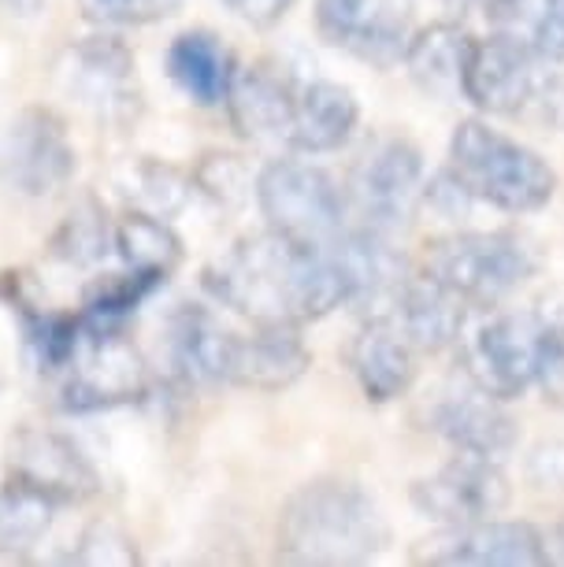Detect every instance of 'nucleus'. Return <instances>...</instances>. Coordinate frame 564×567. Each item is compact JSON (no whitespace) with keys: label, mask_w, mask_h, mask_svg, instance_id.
I'll list each match as a JSON object with an SVG mask.
<instances>
[{"label":"nucleus","mask_w":564,"mask_h":567,"mask_svg":"<svg viewBox=\"0 0 564 567\" xmlns=\"http://www.w3.org/2000/svg\"><path fill=\"white\" fill-rule=\"evenodd\" d=\"M0 301L8 305V312L19 319V330H23L27 349L34 352L41 371H60L71 368L74 357H79V346L86 338V327H82V316H68V312H45L34 297H30L23 275L8 271L0 275Z\"/></svg>","instance_id":"23"},{"label":"nucleus","mask_w":564,"mask_h":567,"mask_svg":"<svg viewBox=\"0 0 564 567\" xmlns=\"http://www.w3.org/2000/svg\"><path fill=\"white\" fill-rule=\"evenodd\" d=\"M60 505L16 478L0 486V556H23L45 538Z\"/></svg>","instance_id":"27"},{"label":"nucleus","mask_w":564,"mask_h":567,"mask_svg":"<svg viewBox=\"0 0 564 567\" xmlns=\"http://www.w3.org/2000/svg\"><path fill=\"white\" fill-rule=\"evenodd\" d=\"M357 123H360V104L353 97V90L327 79H312L297 85L283 142L297 148V153L324 156L342 148L353 137Z\"/></svg>","instance_id":"19"},{"label":"nucleus","mask_w":564,"mask_h":567,"mask_svg":"<svg viewBox=\"0 0 564 567\" xmlns=\"http://www.w3.org/2000/svg\"><path fill=\"white\" fill-rule=\"evenodd\" d=\"M376 316H387L417 352H442L464 334L468 301H461L431 271H409Z\"/></svg>","instance_id":"14"},{"label":"nucleus","mask_w":564,"mask_h":567,"mask_svg":"<svg viewBox=\"0 0 564 567\" xmlns=\"http://www.w3.org/2000/svg\"><path fill=\"white\" fill-rule=\"evenodd\" d=\"M112 223H109V212H104L98 200H82L74 205L57 230L49 238V256L60 264H71V267H93L109 256L115 245H112Z\"/></svg>","instance_id":"28"},{"label":"nucleus","mask_w":564,"mask_h":567,"mask_svg":"<svg viewBox=\"0 0 564 567\" xmlns=\"http://www.w3.org/2000/svg\"><path fill=\"white\" fill-rule=\"evenodd\" d=\"M550 68V60L516 38L494 34L475 41L464 71V101L486 115L553 123L557 112H564V85Z\"/></svg>","instance_id":"4"},{"label":"nucleus","mask_w":564,"mask_h":567,"mask_svg":"<svg viewBox=\"0 0 564 567\" xmlns=\"http://www.w3.org/2000/svg\"><path fill=\"white\" fill-rule=\"evenodd\" d=\"M41 4H45V0H0V8L19 19H34L41 12Z\"/></svg>","instance_id":"38"},{"label":"nucleus","mask_w":564,"mask_h":567,"mask_svg":"<svg viewBox=\"0 0 564 567\" xmlns=\"http://www.w3.org/2000/svg\"><path fill=\"white\" fill-rule=\"evenodd\" d=\"M431 431L445 437L457 453H475L498 460L516 445V420L502 409V401L475 386V393H457L434 404Z\"/></svg>","instance_id":"21"},{"label":"nucleus","mask_w":564,"mask_h":567,"mask_svg":"<svg viewBox=\"0 0 564 567\" xmlns=\"http://www.w3.org/2000/svg\"><path fill=\"white\" fill-rule=\"evenodd\" d=\"M79 68L93 82V97L101 104H126V85L134 74V56L120 38H90L79 45Z\"/></svg>","instance_id":"30"},{"label":"nucleus","mask_w":564,"mask_h":567,"mask_svg":"<svg viewBox=\"0 0 564 567\" xmlns=\"http://www.w3.org/2000/svg\"><path fill=\"white\" fill-rule=\"evenodd\" d=\"M148 393L145 368L137 352L115 334L93 338V357L82 371H74L60 390V409L71 415L109 412L120 404L142 401Z\"/></svg>","instance_id":"15"},{"label":"nucleus","mask_w":564,"mask_h":567,"mask_svg":"<svg viewBox=\"0 0 564 567\" xmlns=\"http://www.w3.org/2000/svg\"><path fill=\"white\" fill-rule=\"evenodd\" d=\"M186 0H79V12L101 27H148L175 16Z\"/></svg>","instance_id":"32"},{"label":"nucleus","mask_w":564,"mask_h":567,"mask_svg":"<svg viewBox=\"0 0 564 567\" xmlns=\"http://www.w3.org/2000/svg\"><path fill=\"white\" fill-rule=\"evenodd\" d=\"M223 4H227L242 23L268 30L279 23V19H286V12H290L297 0H223Z\"/></svg>","instance_id":"36"},{"label":"nucleus","mask_w":564,"mask_h":567,"mask_svg":"<svg viewBox=\"0 0 564 567\" xmlns=\"http://www.w3.org/2000/svg\"><path fill=\"white\" fill-rule=\"evenodd\" d=\"M164 68L178 90L194 104H201V109H216V104L227 101L230 82L238 74L234 52L216 34H208V30H186V34H178L172 41V49H167Z\"/></svg>","instance_id":"24"},{"label":"nucleus","mask_w":564,"mask_h":567,"mask_svg":"<svg viewBox=\"0 0 564 567\" xmlns=\"http://www.w3.org/2000/svg\"><path fill=\"white\" fill-rule=\"evenodd\" d=\"M428 271L461 301L494 308L539 271V249L513 230L450 234L428 245Z\"/></svg>","instance_id":"5"},{"label":"nucleus","mask_w":564,"mask_h":567,"mask_svg":"<svg viewBox=\"0 0 564 567\" xmlns=\"http://www.w3.org/2000/svg\"><path fill=\"white\" fill-rule=\"evenodd\" d=\"M494 34L524 41L542 60H564V0H483Z\"/></svg>","instance_id":"26"},{"label":"nucleus","mask_w":564,"mask_h":567,"mask_svg":"<svg viewBox=\"0 0 564 567\" xmlns=\"http://www.w3.org/2000/svg\"><path fill=\"white\" fill-rule=\"evenodd\" d=\"M390 542L387 516L349 478H316L279 512L275 556L283 564H365Z\"/></svg>","instance_id":"2"},{"label":"nucleus","mask_w":564,"mask_h":567,"mask_svg":"<svg viewBox=\"0 0 564 567\" xmlns=\"http://www.w3.org/2000/svg\"><path fill=\"white\" fill-rule=\"evenodd\" d=\"M268 230L305 245H331L346 230L349 200L324 167L305 159H271L253 186Z\"/></svg>","instance_id":"6"},{"label":"nucleus","mask_w":564,"mask_h":567,"mask_svg":"<svg viewBox=\"0 0 564 567\" xmlns=\"http://www.w3.org/2000/svg\"><path fill=\"white\" fill-rule=\"evenodd\" d=\"M112 245L126 267H160V271H172L183 260L178 234L164 219L148 216V212H131L126 219H120V227L112 234Z\"/></svg>","instance_id":"29"},{"label":"nucleus","mask_w":564,"mask_h":567,"mask_svg":"<svg viewBox=\"0 0 564 567\" xmlns=\"http://www.w3.org/2000/svg\"><path fill=\"white\" fill-rule=\"evenodd\" d=\"M420 564H464V567H539L550 564V542L539 527L520 519H479L464 527H445L439 538L423 542L417 553Z\"/></svg>","instance_id":"13"},{"label":"nucleus","mask_w":564,"mask_h":567,"mask_svg":"<svg viewBox=\"0 0 564 567\" xmlns=\"http://www.w3.org/2000/svg\"><path fill=\"white\" fill-rule=\"evenodd\" d=\"M194 186L208 200H216L219 208H238L253 197L257 178L249 175V167L242 164V156L208 153V156H201V164L194 167Z\"/></svg>","instance_id":"31"},{"label":"nucleus","mask_w":564,"mask_h":567,"mask_svg":"<svg viewBox=\"0 0 564 567\" xmlns=\"http://www.w3.org/2000/svg\"><path fill=\"white\" fill-rule=\"evenodd\" d=\"M423 200H428L434 212H442L445 219H461V216H468V208L475 205V197L468 194L464 182L457 178L450 167L439 171V175L423 186Z\"/></svg>","instance_id":"33"},{"label":"nucleus","mask_w":564,"mask_h":567,"mask_svg":"<svg viewBox=\"0 0 564 567\" xmlns=\"http://www.w3.org/2000/svg\"><path fill=\"white\" fill-rule=\"evenodd\" d=\"M349 371L360 382L371 404H387L401 398L417 379V349L390 323L387 316H371L349 341Z\"/></svg>","instance_id":"18"},{"label":"nucleus","mask_w":564,"mask_h":567,"mask_svg":"<svg viewBox=\"0 0 564 567\" xmlns=\"http://www.w3.org/2000/svg\"><path fill=\"white\" fill-rule=\"evenodd\" d=\"M472 49L475 38L468 30L453 23H434L409 38L401 63H406L409 79L420 93H428L431 101L453 104L464 101V71L468 60H472Z\"/></svg>","instance_id":"22"},{"label":"nucleus","mask_w":564,"mask_h":567,"mask_svg":"<svg viewBox=\"0 0 564 567\" xmlns=\"http://www.w3.org/2000/svg\"><path fill=\"white\" fill-rule=\"evenodd\" d=\"M409 497L420 516L442 523V527H464V523L498 516L509 505L513 489H509L505 471L491 456L461 453L442 471L417 478Z\"/></svg>","instance_id":"12"},{"label":"nucleus","mask_w":564,"mask_h":567,"mask_svg":"<svg viewBox=\"0 0 564 567\" xmlns=\"http://www.w3.org/2000/svg\"><path fill=\"white\" fill-rule=\"evenodd\" d=\"M535 386L546 393V404H553V409H564V334H561V330H553L546 349H542Z\"/></svg>","instance_id":"34"},{"label":"nucleus","mask_w":564,"mask_h":567,"mask_svg":"<svg viewBox=\"0 0 564 567\" xmlns=\"http://www.w3.org/2000/svg\"><path fill=\"white\" fill-rule=\"evenodd\" d=\"M167 360L172 371L189 386H208V382H227V363L234 330L219 323L208 308L201 305H175L167 316Z\"/></svg>","instance_id":"20"},{"label":"nucleus","mask_w":564,"mask_h":567,"mask_svg":"<svg viewBox=\"0 0 564 567\" xmlns=\"http://www.w3.org/2000/svg\"><path fill=\"white\" fill-rule=\"evenodd\" d=\"M450 171L475 200L513 216L546 208L557 194V175L546 159L483 120H464L453 131Z\"/></svg>","instance_id":"3"},{"label":"nucleus","mask_w":564,"mask_h":567,"mask_svg":"<svg viewBox=\"0 0 564 567\" xmlns=\"http://www.w3.org/2000/svg\"><path fill=\"white\" fill-rule=\"evenodd\" d=\"M535 316H539L550 330H561V334H564V286H553L550 293H542V297H539Z\"/></svg>","instance_id":"37"},{"label":"nucleus","mask_w":564,"mask_h":567,"mask_svg":"<svg viewBox=\"0 0 564 567\" xmlns=\"http://www.w3.org/2000/svg\"><path fill=\"white\" fill-rule=\"evenodd\" d=\"M167 282V271L160 267H131L123 275H109L93 282L82 301V327L90 338H109L126 316H134L160 286Z\"/></svg>","instance_id":"25"},{"label":"nucleus","mask_w":564,"mask_h":567,"mask_svg":"<svg viewBox=\"0 0 564 567\" xmlns=\"http://www.w3.org/2000/svg\"><path fill=\"white\" fill-rule=\"evenodd\" d=\"M316 30L331 49L390 71L412 38V0H316Z\"/></svg>","instance_id":"10"},{"label":"nucleus","mask_w":564,"mask_h":567,"mask_svg":"<svg viewBox=\"0 0 564 567\" xmlns=\"http://www.w3.org/2000/svg\"><path fill=\"white\" fill-rule=\"evenodd\" d=\"M297 82L283 63L257 60L253 68H238L227 93V115L230 126L249 142H264V137H283L286 123H290V109L297 97Z\"/></svg>","instance_id":"17"},{"label":"nucleus","mask_w":564,"mask_h":567,"mask_svg":"<svg viewBox=\"0 0 564 567\" xmlns=\"http://www.w3.org/2000/svg\"><path fill=\"white\" fill-rule=\"evenodd\" d=\"M553 330L535 312H494L468 338V374L483 393L513 401L535 386L539 360Z\"/></svg>","instance_id":"8"},{"label":"nucleus","mask_w":564,"mask_h":567,"mask_svg":"<svg viewBox=\"0 0 564 567\" xmlns=\"http://www.w3.org/2000/svg\"><path fill=\"white\" fill-rule=\"evenodd\" d=\"M308 352L297 323H253V334H234L227 382L242 390H286L308 371Z\"/></svg>","instance_id":"16"},{"label":"nucleus","mask_w":564,"mask_h":567,"mask_svg":"<svg viewBox=\"0 0 564 567\" xmlns=\"http://www.w3.org/2000/svg\"><path fill=\"white\" fill-rule=\"evenodd\" d=\"M201 286L253 323H312L353 301V278L331 245H305L275 230L234 241Z\"/></svg>","instance_id":"1"},{"label":"nucleus","mask_w":564,"mask_h":567,"mask_svg":"<svg viewBox=\"0 0 564 567\" xmlns=\"http://www.w3.org/2000/svg\"><path fill=\"white\" fill-rule=\"evenodd\" d=\"M368 230H406L423 200V156L406 137H387L357 164L349 197Z\"/></svg>","instance_id":"9"},{"label":"nucleus","mask_w":564,"mask_h":567,"mask_svg":"<svg viewBox=\"0 0 564 567\" xmlns=\"http://www.w3.org/2000/svg\"><path fill=\"white\" fill-rule=\"evenodd\" d=\"M8 478L45 494L57 505H82L101 494V475L93 460L68 434L45 426H19L8 437Z\"/></svg>","instance_id":"11"},{"label":"nucleus","mask_w":564,"mask_h":567,"mask_svg":"<svg viewBox=\"0 0 564 567\" xmlns=\"http://www.w3.org/2000/svg\"><path fill=\"white\" fill-rule=\"evenodd\" d=\"M74 153L68 126L52 109H23L0 131V186L19 197H49L74 178Z\"/></svg>","instance_id":"7"},{"label":"nucleus","mask_w":564,"mask_h":567,"mask_svg":"<svg viewBox=\"0 0 564 567\" xmlns=\"http://www.w3.org/2000/svg\"><path fill=\"white\" fill-rule=\"evenodd\" d=\"M527 478L539 489H564V442H542L531 449Z\"/></svg>","instance_id":"35"}]
</instances>
